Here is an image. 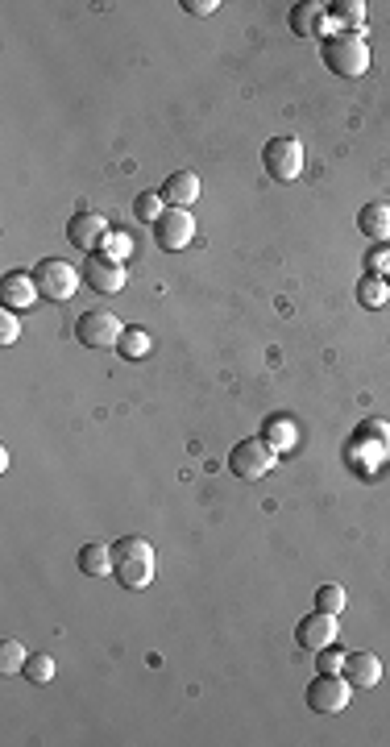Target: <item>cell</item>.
Returning <instances> with one entry per match:
<instances>
[{
    "label": "cell",
    "instance_id": "obj_19",
    "mask_svg": "<svg viewBox=\"0 0 390 747\" xmlns=\"http://www.w3.org/2000/svg\"><path fill=\"white\" fill-rule=\"evenodd\" d=\"M386 299H390V283L382 279V274H366V279L357 283V303H361V308H382Z\"/></svg>",
    "mask_w": 390,
    "mask_h": 747
},
{
    "label": "cell",
    "instance_id": "obj_2",
    "mask_svg": "<svg viewBox=\"0 0 390 747\" xmlns=\"http://www.w3.org/2000/svg\"><path fill=\"white\" fill-rule=\"evenodd\" d=\"M320 59L332 75L341 79H361L370 71V42L361 30H341V34H324L320 42Z\"/></svg>",
    "mask_w": 390,
    "mask_h": 747
},
{
    "label": "cell",
    "instance_id": "obj_24",
    "mask_svg": "<svg viewBox=\"0 0 390 747\" xmlns=\"http://www.w3.org/2000/svg\"><path fill=\"white\" fill-rule=\"evenodd\" d=\"M129 249H133V237H129V233H108L104 245H100V254H104L108 262H125Z\"/></svg>",
    "mask_w": 390,
    "mask_h": 747
},
{
    "label": "cell",
    "instance_id": "obj_8",
    "mask_svg": "<svg viewBox=\"0 0 390 747\" xmlns=\"http://www.w3.org/2000/svg\"><path fill=\"white\" fill-rule=\"evenodd\" d=\"M154 241L162 249H171V254H179V249H187L195 241V220L187 208H166L158 216V225H154Z\"/></svg>",
    "mask_w": 390,
    "mask_h": 747
},
{
    "label": "cell",
    "instance_id": "obj_7",
    "mask_svg": "<svg viewBox=\"0 0 390 747\" xmlns=\"http://www.w3.org/2000/svg\"><path fill=\"white\" fill-rule=\"evenodd\" d=\"M353 698V685L341 673H316L308 685V706L316 714H341Z\"/></svg>",
    "mask_w": 390,
    "mask_h": 747
},
{
    "label": "cell",
    "instance_id": "obj_6",
    "mask_svg": "<svg viewBox=\"0 0 390 747\" xmlns=\"http://www.w3.org/2000/svg\"><path fill=\"white\" fill-rule=\"evenodd\" d=\"M121 320L108 312V308H92V312H83L75 320V341L79 345H88V349H108V345H117L121 341Z\"/></svg>",
    "mask_w": 390,
    "mask_h": 747
},
{
    "label": "cell",
    "instance_id": "obj_5",
    "mask_svg": "<svg viewBox=\"0 0 390 747\" xmlns=\"http://www.w3.org/2000/svg\"><path fill=\"white\" fill-rule=\"evenodd\" d=\"M34 283H38V295L42 299H71L75 295V287H79V279H83V270H75L71 262H63V258H42L34 270Z\"/></svg>",
    "mask_w": 390,
    "mask_h": 747
},
{
    "label": "cell",
    "instance_id": "obj_18",
    "mask_svg": "<svg viewBox=\"0 0 390 747\" xmlns=\"http://www.w3.org/2000/svg\"><path fill=\"white\" fill-rule=\"evenodd\" d=\"M366 21V5L361 0H332L328 5V25H349V30H361Z\"/></svg>",
    "mask_w": 390,
    "mask_h": 747
},
{
    "label": "cell",
    "instance_id": "obj_10",
    "mask_svg": "<svg viewBox=\"0 0 390 747\" xmlns=\"http://www.w3.org/2000/svg\"><path fill=\"white\" fill-rule=\"evenodd\" d=\"M337 615H324V611H312V615H303L295 623V640L299 648H308V652H320L328 644H337Z\"/></svg>",
    "mask_w": 390,
    "mask_h": 747
},
{
    "label": "cell",
    "instance_id": "obj_3",
    "mask_svg": "<svg viewBox=\"0 0 390 747\" xmlns=\"http://www.w3.org/2000/svg\"><path fill=\"white\" fill-rule=\"evenodd\" d=\"M262 166L274 183H295L303 175V142L299 137H270L262 146Z\"/></svg>",
    "mask_w": 390,
    "mask_h": 747
},
{
    "label": "cell",
    "instance_id": "obj_13",
    "mask_svg": "<svg viewBox=\"0 0 390 747\" xmlns=\"http://www.w3.org/2000/svg\"><path fill=\"white\" fill-rule=\"evenodd\" d=\"M341 677H345L353 689H374V685L382 681V660H378L374 652H345Z\"/></svg>",
    "mask_w": 390,
    "mask_h": 747
},
{
    "label": "cell",
    "instance_id": "obj_29",
    "mask_svg": "<svg viewBox=\"0 0 390 747\" xmlns=\"http://www.w3.org/2000/svg\"><path fill=\"white\" fill-rule=\"evenodd\" d=\"M386 283H390V274H386Z\"/></svg>",
    "mask_w": 390,
    "mask_h": 747
},
{
    "label": "cell",
    "instance_id": "obj_26",
    "mask_svg": "<svg viewBox=\"0 0 390 747\" xmlns=\"http://www.w3.org/2000/svg\"><path fill=\"white\" fill-rule=\"evenodd\" d=\"M341 664H345V652L337 644H328L316 652V673H341Z\"/></svg>",
    "mask_w": 390,
    "mask_h": 747
},
{
    "label": "cell",
    "instance_id": "obj_27",
    "mask_svg": "<svg viewBox=\"0 0 390 747\" xmlns=\"http://www.w3.org/2000/svg\"><path fill=\"white\" fill-rule=\"evenodd\" d=\"M17 337H21V320H17V312L0 308V345H13Z\"/></svg>",
    "mask_w": 390,
    "mask_h": 747
},
{
    "label": "cell",
    "instance_id": "obj_4",
    "mask_svg": "<svg viewBox=\"0 0 390 747\" xmlns=\"http://www.w3.org/2000/svg\"><path fill=\"white\" fill-rule=\"evenodd\" d=\"M274 449L266 445V436H245V440H237L233 445V453H229V469L237 478H245V482H258V478H266L270 469H274Z\"/></svg>",
    "mask_w": 390,
    "mask_h": 747
},
{
    "label": "cell",
    "instance_id": "obj_9",
    "mask_svg": "<svg viewBox=\"0 0 390 747\" xmlns=\"http://www.w3.org/2000/svg\"><path fill=\"white\" fill-rule=\"evenodd\" d=\"M108 237V225H104V216L92 212V208H79L71 220H67V241L75 249H83V254H100V245Z\"/></svg>",
    "mask_w": 390,
    "mask_h": 747
},
{
    "label": "cell",
    "instance_id": "obj_17",
    "mask_svg": "<svg viewBox=\"0 0 390 747\" xmlns=\"http://www.w3.org/2000/svg\"><path fill=\"white\" fill-rule=\"evenodd\" d=\"M79 573H88V577L113 573V548H108L104 540H88L79 548Z\"/></svg>",
    "mask_w": 390,
    "mask_h": 747
},
{
    "label": "cell",
    "instance_id": "obj_20",
    "mask_svg": "<svg viewBox=\"0 0 390 747\" xmlns=\"http://www.w3.org/2000/svg\"><path fill=\"white\" fill-rule=\"evenodd\" d=\"M117 349H121L125 357H133V362H142V357L154 349V341H150V332H146V328H125V332H121V341H117Z\"/></svg>",
    "mask_w": 390,
    "mask_h": 747
},
{
    "label": "cell",
    "instance_id": "obj_11",
    "mask_svg": "<svg viewBox=\"0 0 390 747\" xmlns=\"http://www.w3.org/2000/svg\"><path fill=\"white\" fill-rule=\"evenodd\" d=\"M34 299H38V283H34V274H25V270H9V274H0V308H9V312H25V308H34Z\"/></svg>",
    "mask_w": 390,
    "mask_h": 747
},
{
    "label": "cell",
    "instance_id": "obj_1",
    "mask_svg": "<svg viewBox=\"0 0 390 747\" xmlns=\"http://www.w3.org/2000/svg\"><path fill=\"white\" fill-rule=\"evenodd\" d=\"M158 573V552L146 536H125L113 544V577L125 590H146Z\"/></svg>",
    "mask_w": 390,
    "mask_h": 747
},
{
    "label": "cell",
    "instance_id": "obj_28",
    "mask_svg": "<svg viewBox=\"0 0 390 747\" xmlns=\"http://www.w3.org/2000/svg\"><path fill=\"white\" fill-rule=\"evenodd\" d=\"M183 9L195 13V17H212L220 9V0H183Z\"/></svg>",
    "mask_w": 390,
    "mask_h": 747
},
{
    "label": "cell",
    "instance_id": "obj_22",
    "mask_svg": "<svg viewBox=\"0 0 390 747\" xmlns=\"http://www.w3.org/2000/svg\"><path fill=\"white\" fill-rule=\"evenodd\" d=\"M25 660H30V652L21 648V640H5V644H0V673H5V677L25 673Z\"/></svg>",
    "mask_w": 390,
    "mask_h": 747
},
{
    "label": "cell",
    "instance_id": "obj_15",
    "mask_svg": "<svg viewBox=\"0 0 390 747\" xmlns=\"http://www.w3.org/2000/svg\"><path fill=\"white\" fill-rule=\"evenodd\" d=\"M357 233L366 241H374V245H386L390 241V204L374 200V204L361 208L357 212Z\"/></svg>",
    "mask_w": 390,
    "mask_h": 747
},
{
    "label": "cell",
    "instance_id": "obj_12",
    "mask_svg": "<svg viewBox=\"0 0 390 747\" xmlns=\"http://www.w3.org/2000/svg\"><path fill=\"white\" fill-rule=\"evenodd\" d=\"M83 279L92 283V291H100V295H117V291H125V262H108L104 254H88V266H83Z\"/></svg>",
    "mask_w": 390,
    "mask_h": 747
},
{
    "label": "cell",
    "instance_id": "obj_21",
    "mask_svg": "<svg viewBox=\"0 0 390 747\" xmlns=\"http://www.w3.org/2000/svg\"><path fill=\"white\" fill-rule=\"evenodd\" d=\"M162 204H166V200H162V191H142V196L133 200V216L142 220V225H150V229H154V225H158V216L166 212Z\"/></svg>",
    "mask_w": 390,
    "mask_h": 747
},
{
    "label": "cell",
    "instance_id": "obj_16",
    "mask_svg": "<svg viewBox=\"0 0 390 747\" xmlns=\"http://www.w3.org/2000/svg\"><path fill=\"white\" fill-rule=\"evenodd\" d=\"M162 200L171 208H191L195 200H200V179H195L191 171H175L162 183Z\"/></svg>",
    "mask_w": 390,
    "mask_h": 747
},
{
    "label": "cell",
    "instance_id": "obj_14",
    "mask_svg": "<svg viewBox=\"0 0 390 747\" xmlns=\"http://www.w3.org/2000/svg\"><path fill=\"white\" fill-rule=\"evenodd\" d=\"M324 25H328V5H320V0H303V5L291 9V34L299 38H324Z\"/></svg>",
    "mask_w": 390,
    "mask_h": 747
},
{
    "label": "cell",
    "instance_id": "obj_23",
    "mask_svg": "<svg viewBox=\"0 0 390 747\" xmlns=\"http://www.w3.org/2000/svg\"><path fill=\"white\" fill-rule=\"evenodd\" d=\"M25 677H30L34 685H46L54 677V656L46 652H30V660H25Z\"/></svg>",
    "mask_w": 390,
    "mask_h": 747
},
{
    "label": "cell",
    "instance_id": "obj_25",
    "mask_svg": "<svg viewBox=\"0 0 390 747\" xmlns=\"http://www.w3.org/2000/svg\"><path fill=\"white\" fill-rule=\"evenodd\" d=\"M316 611L341 615V611H345V590H341V586H320V590H316Z\"/></svg>",
    "mask_w": 390,
    "mask_h": 747
}]
</instances>
